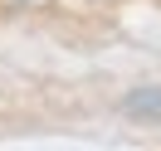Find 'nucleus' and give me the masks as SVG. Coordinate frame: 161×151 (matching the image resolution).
<instances>
[{
    "instance_id": "nucleus-1",
    "label": "nucleus",
    "mask_w": 161,
    "mask_h": 151,
    "mask_svg": "<svg viewBox=\"0 0 161 151\" xmlns=\"http://www.w3.org/2000/svg\"><path fill=\"white\" fill-rule=\"evenodd\" d=\"M122 107H127L137 122H161V88H137V93H127Z\"/></svg>"
}]
</instances>
